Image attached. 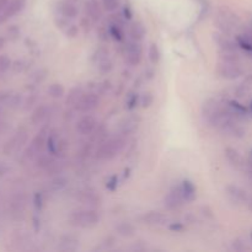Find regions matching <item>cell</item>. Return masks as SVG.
<instances>
[{
	"label": "cell",
	"mask_w": 252,
	"mask_h": 252,
	"mask_svg": "<svg viewBox=\"0 0 252 252\" xmlns=\"http://www.w3.org/2000/svg\"><path fill=\"white\" fill-rule=\"evenodd\" d=\"M126 144H127V139L122 134L115 135L110 139H105L96 149L95 158L97 160H101V161L112 160L113 158L117 157L125 149Z\"/></svg>",
	"instance_id": "1"
},
{
	"label": "cell",
	"mask_w": 252,
	"mask_h": 252,
	"mask_svg": "<svg viewBox=\"0 0 252 252\" xmlns=\"http://www.w3.org/2000/svg\"><path fill=\"white\" fill-rule=\"evenodd\" d=\"M69 221L71 225L78 226V228H94L100 221V214L93 208L78 209V211L71 212V214L69 216Z\"/></svg>",
	"instance_id": "2"
},
{
	"label": "cell",
	"mask_w": 252,
	"mask_h": 252,
	"mask_svg": "<svg viewBox=\"0 0 252 252\" xmlns=\"http://www.w3.org/2000/svg\"><path fill=\"white\" fill-rule=\"evenodd\" d=\"M217 73L226 80H234L243 75V69L234 62H219L217 65Z\"/></svg>",
	"instance_id": "3"
},
{
	"label": "cell",
	"mask_w": 252,
	"mask_h": 252,
	"mask_svg": "<svg viewBox=\"0 0 252 252\" xmlns=\"http://www.w3.org/2000/svg\"><path fill=\"white\" fill-rule=\"evenodd\" d=\"M143 58V47L138 41L128 42L126 46V63L130 66L139 65Z\"/></svg>",
	"instance_id": "4"
},
{
	"label": "cell",
	"mask_w": 252,
	"mask_h": 252,
	"mask_svg": "<svg viewBox=\"0 0 252 252\" xmlns=\"http://www.w3.org/2000/svg\"><path fill=\"white\" fill-rule=\"evenodd\" d=\"M98 105H100V97H98V94L96 93L83 94L80 100L76 102L75 110L81 113H89L91 112V111L95 110V108H97Z\"/></svg>",
	"instance_id": "5"
},
{
	"label": "cell",
	"mask_w": 252,
	"mask_h": 252,
	"mask_svg": "<svg viewBox=\"0 0 252 252\" xmlns=\"http://www.w3.org/2000/svg\"><path fill=\"white\" fill-rule=\"evenodd\" d=\"M186 203L184 198V194H182L181 191V186H175L169 193L165 196L164 198V204L167 209L170 211H175V209H179L181 208L184 204Z\"/></svg>",
	"instance_id": "6"
},
{
	"label": "cell",
	"mask_w": 252,
	"mask_h": 252,
	"mask_svg": "<svg viewBox=\"0 0 252 252\" xmlns=\"http://www.w3.org/2000/svg\"><path fill=\"white\" fill-rule=\"evenodd\" d=\"M233 14H231L229 10H219L218 15L214 19V24L217 25V27L219 29V31L224 32V33H229L231 31V27H233L234 21H233Z\"/></svg>",
	"instance_id": "7"
},
{
	"label": "cell",
	"mask_w": 252,
	"mask_h": 252,
	"mask_svg": "<svg viewBox=\"0 0 252 252\" xmlns=\"http://www.w3.org/2000/svg\"><path fill=\"white\" fill-rule=\"evenodd\" d=\"M142 221L147 225L150 226H165L169 225L170 218L169 216L164 213H160V212H148L144 216L142 217Z\"/></svg>",
	"instance_id": "8"
},
{
	"label": "cell",
	"mask_w": 252,
	"mask_h": 252,
	"mask_svg": "<svg viewBox=\"0 0 252 252\" xmlns=\"http://www.w3.org/2000/svg\"><path fill=\"white\" fill-rule=\"evenodd\" d=\"M78 199L81 202V203L86 204V206L91 207V208L100 207L101 203H102V198H101L100 194H98L95 189H86L79 192Z\"/></svg>",
	"instance_id": "9"
},
{
	"label": "cell",
	"mask_w": 252,
	"mask_h": 252,
	"mask_svg": "<svg viewBox=\"0 0 252 252\" xmlns=\"http://www.w3.org/2000/svg\"><path fill=\"white\" fill-rule=\"evenodd\" d=\"M97 120L91 115H85L81 117L76 123V130L81 135H90L91 133L95 132L97 127Z\"/></svg>",
	"instance_id": "10"
},
{
	"label": "cell",
	"mask_w": 252,
	"mask_h": 252,
	"mask_svg": "<svg viewBox=\"0 0 252 252\" xmlns=\"http://www.w3.org/2000/svg\"><path fill=\"white\" fill-rule=\"evenodd\" d=\"M139 123L140 118L138 116H128V117L123 118L120 123V127H118L120 134L125 135V137L133 134L139 127Z\"/></svg>",
	"instance_id": "11"
},
{
	"label": "cell",
	"mask_w": 252,
	"mask_h": 252,
	"mask_svg": "<svg viewBox=\"0 0 252 252\" xmlns=\"http://www.w3.org/2000/svg\"><path fill=\"white\" fill-rule=\"evenodd\" d=\"M26 139H27L26 130L25 129L19 130V132L16 133V135H14V137H12L11 139H10L6 144H5L4 153L6 155H9V154H11L12 152H15L16 149H20V148H21L22 145L26 143Z\"/></svg>",
	"instance_id": "12"
},
{
	"label": "cell",
	"mask_w": 252,
	"mask_h": 252,
	"mask_svg": "<svg viewBox=\"0 0 252 252\" xmlns=\"http://www.w3.org/2000/svg\"><path fill=\"white\" fill-rule=\"evenodd\" d=\"M223 106V103L216 97H211L206 101V102L202 105V117L208 122L217 112H218L219 108Z\"/></svg>",
	"instance_id": "13"
},
{
	"label": "cell",
	"mask_w": 252,
	"mask_h": 252,
	"mask_svg": "<svg viewBox=\"0 0 252 252\" xmlns=\"http://www.w3.org/2000/svg\"><path fill=\"white\" fill-rule=\"evenodd\" d=\"M79 249V240L73 235L62 236L58 244V250L62 252H74Z\"/></svg>",
	"instance_id": "14"
},
{
	"label": "cell",
	"mask_w": 252,
	"mask_h": 252,
	"mask_svg": "<svg viewBox=\"0 0 252 252\" xmlns=\"http://www.w3.org/2000/svg\"><path fill=\"white\" fill-rule=\"evenodd\" d=\"M86 15L93 22H98L102 17V9L97 0H89L85 5Z\"/></svg>",
	"instance_id": "15"
},
{
	"label": "cell",
	"mask_w": 252,
	"mask_h": 252,
	"mask_svg": "<svg viewBox=\"0 0 252 252\" xmlns=\"http://www.w3.org/2000/svg\"><path fill=\"white\" fill-rule=\"evenodd\" d=\"M58 9L62 16L66 19H75L78 16V9L70 0H62L58 4Z\"/></svg>",
	"instance_id": "16"
},
{
	"label": "cell",
	"mask_w": 252,
	"mask_h": 252,
	"mask_svg": "<svg viewBox=\"0 0 252 252\" xmlns=\"http://www.w3.org/2000/svg\"><path fill=\"white\" fill-rule=\"evenodd\" d=\"M26 6V0H10V2L7 4V6L5 7V10L2 11L5 19H9V17L15 16V15L19 14L20 11L24 10V7Z\"/></svg>",
	"instance_id": "17"
},
{
	"label": "cell",
	"mask_w": 252,
	"mask_h": 252,
	"mask_svg": "<svg viewBox=\"0 0 252 252\" xmlns=\"http://www.w3.org/2000/svg\"><path fill=\"white\" fill-rule=\"evenodd\" d=\"M21 96L19 94L11 93V91H5V93H0V103L6 105L9 107H17L21 105Z\"/></svg>",
	"instance_id": "18"
},
{
	"label": "cell",
	"mask_w": 252,
	"mask_h": 252,
	"mask_svg": "<svg viewBox=\"0 0 252 252\" xmlns=\"http://www.w3.org/2000/svg\"><path fill=\"white\" fill-rule=\"evenodd\" d=\"M180 186H181L182 194H184V198L187 203H189V202H193L194 199H196L197 189H196V186H194L193 182L189 181V180H184Z\"/></svg>",
	"instance_id": "19"
},
{
	"label": "cell",
	"mask_w": 252,
	"mask_h": 252,
	"mask_svg": "<svg viewBox=\"0 0 252 252\" xmlns=\"http://www.w3.org/2000/svg\"><path fill=\"white\" fill-rule=\"evenodd\" d=\"M213 39L216 41V43L218 44L219 52H235L236 51V44L233 43L231 41H229L228 38L223 36L220 33H213Z\"/></svg>",
	"instance_id": "20"
},
{
	"label": "cell",
	"mask_w": 252,
	"mask_h": 252,
	"mask_svg": "<svg viewBox=\"0 0 252 252\" xmlns=\"http://www.w3.org/2000/svg\"><path fill=\"white\" fill-rule=\"evenodd\" d=\"M224 154H225V158L228 159V161L233 165L234 167L239 169V167L244 166V160L243 157L240 155V153L238 150H235L234 148H226L224 150Z\"/></svg>",
	"instance_id": "21"
},
{
	"label": "cell",
	"mask_w": 252,
	"mask_h": 252,
	"mask_svg": "<svg viewBox=\"0 0 252 252\" xmlns=\"http://www.w3.org/2000/svg\"><path fill=\"white\" fill-rule=\"evenodd\" d=\"M145 33H147V30H145V26L143 25V22L135 21L130 25L129 34H130V38H132L133 41L140 42L143 38H144Z\"/></svg>",
	"instance_id": "22"
},
{
	"label": "cell",
	"mask_w": 252,
	"mask_h": 252,
	"mask_svg": "<svg viewBox=\"0 0 252 252\" xmlns=\"http://www.w3.org/2000/svg\"><path fill=\"white\" fill-rule=\"evenodd\" d=\"M48 112H49V110L46 105H41V106H38V107L34 108V111L32 112V115H31L32 125H34V126L41 125V123L47 118Z\"/></svg>",
	"instance_id": "23"
},
{
	"label": "cell",
	"mask_w": 252,
	"mask_h": 252,
	"mask_svg": "<svg viewBox=\"0 0 252 252\" xmlns=\"http://www.w3.org/2000/svg\"><path fill=\"white\" fill-rule=\"evenodd\" d=\"M84 91L81 86H74L69 90L68 95H66L65 98V105L66 106H75L76 102L80 100V97L83 96Z\"/></svg>",
	"instance_id": "24"
},
{
	"label": "cell",
	"mask_w": 252,
	"mask_h": 252,
	"mask_svg": "<svg viewBox=\"0 0 252 252\" xmlns=\"http://www.w3.org/2000/svg\"><path fill=\"white\" fill-rule=\"evenodd\" d=\"M115 231L117 235L122 238H132L135 235V228L129 223H121L115 228Z\"/></svg>",
	"instance_id": "25"
},
{
	"label": "cell",
	"mask_w": 252,
	"mask_h": 252,
	"mask_svg": "<svg viewBox=\"0 0 252 252\" xmlns=\"http://www.w3.org/2000/svg\"><path fill=\"white\" fill-rule=\"evenodd\" d=\"M226 191H228V194L233 199L238 202H246L248 201V194L246 192H244L243 189H239L236 186H228L226 187Z\"/></svg>",
	"instance_id": "26"
},
{
	"label": "cell",
	"mask_w": 252,
	"mask_h": 252,
	"mask_svg": "<svg viewBox=\"0 0 252 252\" xmlns=\"http://www.w3.org/2000/svg\"><path fill=\"white\" fill-rule=\"evenodd\" d=\"M66 185H68V179H66V177L57 176L51 181V184H49V189H51L53 192H59L62 191V189H65Z\"/></svg>",
	"instance_id": "27"
},
{
	"label": "cell",
	"mask_w": 252,
	"mask_h": 252,
	"mask_svg": "<svg viewBox=\"0 0 252 252\" xmlns=\"http://www.w3.org/2000/svg\"><path fill=\"white\" fill-rule=\"evenodd\" d=\"M58 144L59 140L57 139V137L54 135V133H49L48 137H47V150H48L49 155H53V157H57V150H58Z\"/></svg>",
	"instance_id": "28"
},
{
	"label": "cell",
	"mask_w": 252,
	"mask_h": 252,
	"mask_svg": "<svg viewBox=\"0 0 252 252\" xmlns=\"http://www.w3.org/2000/svg\"><path fill=\"white\" fill-rule=\"evenodd\" d=\"M148 58H149L150 63L154 64V65H157L160 62V59H161V53H160L159 47L155 43H150L149 49H148Z\"/></svg>",
	"instance_id": "29"
},
{
	"label": "cell",
	"mask_w": 252,
	"mask_h": 252,
	"mask_svg": "<svg viewBox=\"0 0 252 252\" xmlns=\"http://www.w3.org/2000/svg\"><path fill=\"white\" fill-rule=\"evenodd\" d=\"M108 32H110V37L117 42H122L125 39V33H123V27L118 26V25L110 24L108 25Z\"/></svg>",
	"instance_id": "30"
},
{
	"label": "cell",
	"mask_w": 252,
	"mask_h": 252,
	"mask_svg": "<svg viewBox=\"0 0 252 252\" xmlns=\"http://www.w3.org/2000/svg\"><path fill=\"white\" fill-rule=\"evenodd\" d=\"M48 95L53 98H61L65 95V89L62 84L53 83L48 88Z\"/></svg>",
	"instance_id": "31"
},
{
	"label": "cell",
	"mask_w": 252,
	"mask_h": 252,
	"mask_svg": "<svg viewBox=\"0 0 252 252\" xmlns=\"http://www.w3.org/2000/svg\"><path fill=\"white\" fill-rule=\"evenodd\" d=\"M251 90H252V75L248 76V78H246L245 80L238 86V89H236V95H238L239 97H243V96H245L246 94L250 93Z\"/></svg>",
	"instance_id": "32"
},
{
	"label": "cell",
	"mask_w": 252,
	"mask_h": 252,
	"mask_svg": "<svg viewBox=\"0 0 252 252\" xmlns=\"http://www.w3.org/2000/svg\"><path fill=\"white\" fill-rule=\"evenodd\" d=\"M112 69H113V63L110 58L103 59V61H101L100 63H98V71H100V74H102V75H106V74L111 73Z\"/></svg>",
	"instance_id": "33"
},
{
	"label": "cell",
	"mask_w": 252,
	"mask_h": 252,
	"mask_svg": "<svg viewBox=\"0 0 252 252\" xmlns=\"http://www.w3.org/2000/svg\"><path fill=\"white\" fill-rule=\"evenodd\" d=\"M108 58V49L106 47H100V48L96 49L93 54V62H96V63H100L103 59Z\"/></svg>",
	"instance_id": "34"
},
{
	"label": "cell",
	"mask_w": 252,
	"mask_h": 252,
	"mask_svg": "<svg viewBox=\"0 0 252 252\" xmlns=\"http://www.w3.org/2000/svg\"><path fill=\"white\" fill-rule=\"evenodd\" d=\"M138 101H139V96H138V94L130 93L129 95H128L127 100H126V108L129 111L134 110L138 105Z\"/></svg>",
	"instance_id": "35"
},
{
	"label": "cell",
	"mask_w": 252,
	"mask_h": 252,
	"mask_svg": "<svg viewBox=\"0 0 252 252\" xmlns=\"http://www.w3.org/2000/svg\"><path fill=\"white\" fill-rule=\"evenodd\" d=\"M103 9L108 12H115L120 6V1L118 0H102Z\"/></svg>",
	"instance_id": "36"
},
{
	"label": "cell",
	"mask_w": 252,
	"mask_h": 252,
	"mask_svg": "<svg viewBox=\"0 0 252 252\" xmlns=\"http://www.w3.org/2000/svg\"><path fill=\"white\" fill-rule=\"evenodd\" d=\"M111 89H112V83H111L110 80H103L102 83L98 84L97 88H96V90H97L98 95L103 96V95H106V94H107Z\"/></svg>",
	"instance_id": "37"
},
{
	"label": "cell",
	"mask_w": 252,
	"mask_h": 252,
	"mask_svg": "<svg viewBox=\"0 0 252 252\" xmlns=\"http://www.w3.org/2000/svg\"><path fill=\"white\" fill-rule=\"evenodd\" d=\"M12 63H11V59L9 58L7 56H0V74L5 73V71L9 70L11 68Z\"/></svg>",
	"instance_id": "38"
},
{
	"label": "cell",
	"mask_w": 252,
	"mask_h": 252,
	"mask_svg": "<svg viewBox=\"0 0 252 252\" xmlns=\"http://www.w3.org/2000/svg\"><path fill=\"white\" fill-rule=\"evenodd\" d=\"M153 102H154V96H153L152 93H145L140 98V103H142L143 108H149L153 105Z\"/></svg>",
	"instance_id": "39"
},
{
	"label": "cell",
	"mask_w": 252,
	"mask_h": 252,
	"mask_svg": "<svg viewBox=\"0 0 252 252\" xmlns=\"http://www.w3.org/2000/svg\"><path fill=\"white\" fill-rule=\"evenodd\" d=\"M118 187V176L117 175H112L110 179L106 182V189L110 192H115Z\"/></svg>",
	"instance_id": "40"
},
{
	"label": "cell",
	"mask_w": 252,
	"mask_h": 252,
	"mask_svg": "<svg viewBox=\"0 0 252 252\" xmlns=\"http://www.w3.org/2000/svg\"><path fill=\"white\" fill-rule=\"evenodd\" d=\"M97 37L101 42H107L110 38V32H108V26H100L97 29Z\"/></svg>",
	"instance_id": "41"
},
{
	"label": "cell",
	"mask_w": 252,
	"mask_h": 252,
	"mask_svg": "<svg viewBox=\"0 0 252 252\" xmlns=\"http://www.w3.org/2000/svg\"><path fill=\"white\" fill-rule=\"evenodd\" d=\"M64 33H65V36L68 37V38H75L79 33V27L73 24L69 25V26L64 30Z\"/></svg>",
	"instance_id": "42"
},
{
	"label": "cell",
	"mask_w": 252,
	"mask_h": 252,
	"mask_svg": "<svg viewBox=\"0 0 252 252\" xmlns=\"http://www.w3.org/2000/svg\"><path fill=\"white\" fill-rule=\"evenodd\" d=\"M127 20L123 17V15H111L110 16V24H115V25H118V26L121 27H125V24Z\"/></svg>",
	"instance_id": "43"
},
{
	"label": "cell",
	"mask_w": 252,
	"mask_h": 252,
	"mask_svg": "<svg viewBox=\"0 0 252 252\" xmlns=\"http://www.w3.org/2000/svg\"><path fill=\"white\" fill-rule=\"evenodd\" d=\"M33 204H34V208H36L37 211H41V209L43 208V196H42L39 192H37V193L34 194Z\"/></svg>",
	"instance_id": "44"
},
{
	"label": "cell",
	"mask_w": 252,
	"mask_h": 252,
	"mask_svg": "<svg viewBox=\"0 0 252 252\" xmlns=\"http://www.w3.org/2000/svg\"><path fill=\"white\" fill-rule=\"evenodd\" d=\"M90 153H91V143H88V144H85L83 148H81L80 157L83 158V159H86V158H89Z\"/></svg>",
	"instance_id": "45"
},
{
	"label": "cell",
	"mask_w": 252,
	"mask_h": 252,
	"mask_svg": "<svg viewBox=\"0 0 252 252\" xmlns=\"http://www.w3.org/2000/svg\"><path fill=\"white\" fill-rule=\"evenodd\" d=\"M36 101H37V96H34V95H30L29 96V98H27L26 100V102H25V110H29V108H31L32 106L34 105V103H36Z\"/></svg>",
	"instance_id": "46"
},
{
	"label": "cell",
	"mask_w": 252,
	"mask_h": 252,
	"mask_svg": "<svg viewBox=\"0 0 252 252\" xmlns=\"http://www.w3.org/2000/svg\"><path fill=\"white\" fill-rule=\"evenodd\" d=\"M184 224L182 223H171L169 224V229L171 231H175V233H180V231L184 230Z\"/></svg>",
	"instance_id": "47"
},
{
	"label": "cell",
	"mask_w": 252,
	"mask_h": 252,
	"mask_svg": "<svg viewBox=\"0 0 252 252\" xmlns=\"http://www.w3.org/2000/svg\"><path fill=\"white\" fill-rule=\"evenodd\" d=\"M56 25H57V27H59V29H62V30H65L66 27L69 26L68 19H66V17H63V19H59V20H57V21H56Z\"/></svg>",
	"instance_id": "48"
},
{
	"label": "cell",
	"mask_w": 252,
	"mask_h": 252,
	"mask_svg": "<svg viewBox=\"0 0 252 252\" xmlns=\"http://www.w3.org/2000/svg\"><path fill=\"white\" fill-rule=\"evenodd\" d=\"M123 17H125L126 20H130L133 16V12H132V9H130L129 5H126L125 7H123Z\"/></svg>",
	"instance_id": "49"
},
{
	"label": "cell",
	"mask_w": 252,
	"mask_h": 252,
	"mask_svg": "<svg viewBox=\"0 0 252 252\" xmlns=\"http://www.w3.org/2000/svg\"><path fill=\"white\" fill-rule=\"evenodd\" d=\"M113 244H115V239H113L112 236H110V238H107L102 243V248L103 249H108V248H110V246H112Z\"/></svg>",
	"instance_id": "50"
},
{
	"label": "cell",
	"mask_w": 252,
	"mask_h": 252,
	"mask_svg": "<svg viewBox=\"0 0 252 252\" xmlns=\"http://www.w3.org/2000/svg\"><path fill=\"white\" fill-rule=\"evenodd\" d=\"M81 26H83V29H84V32H89V29H90V22L88 21V17H85V19H83L81 20Z\"/></svg>",
	"instance_id": "51"
},
{
	"label": "cell",
	"mask_w": 252,
	"mask_h": 252,
	"mask_svg": "<svg viewBox=\"0 0 252 252\" xmlns=\"http://www.w3.org/2000/svg\"><path fill=\"white\" fill-rule=\"evenodd\" d=\"M10 2V0H0V12H2L5 10V7L7 6V4Z\"/></svg>",
	"instance_id": "52"
},
{
	"label": "cell",
	"mask_w": 252,
	"mask_h": 252,
	"mask_svg": "<svg viewBox=\"0 0 252 252\" xmlns=\"http://www.w3.org/2000/svg\"><path fill=\"white\" fill-rule=\"evenodd\" d=\"M5 43H6V38L5 37H0V49L5 46Z\"/></svg>",
	"instance_id": "53"
},
{
	"label": "cell",
	"mask_w": 252,
	"mask_h": 252,
	"mask_svg": "<svg viewBox=\"0 0 252 252\" xmlns=\"http://www.w3.org/2000/svg\"><path fill=\"white\" fill-rule=\"evenodd\" d=\"M153 74H154V73H153V70H147V71H145V76L148 75V79H153Z\"/></svg>",
	"instance_id": "54"
},
{
	"label": "cell",
	"mask_w": 252,
	"mask_h": 252,
	"mask_svg": "<svg viewBox=\"0 0 252 252\" xmlns=\"http://www.w3.org/2000/svg\"><path fill=\"white\" fill-rule=\"evenodd\" d=\"M123 75H125V78L129 79V78H130V71H127V70H125V71H123Z\"/></svg>",
	"instance_id": "55"
},
{
	"label": "cell",
	"mask_w": 252,
	"mask_h": 252,
	"mask_svg": "<svg viewBox=\"0 0 252 252\" xmlns=\"http://www.w3.org/2000/svg\"><path fill=\"white\" fill-rule=\"evenodd\" d=\"M5 17H4V15H2V12H0V24H1V22H4L5 21Z\"/></svg>",
	"instance_id": "56"
},
{
	"label": "cell",
	"mask_w": 252,
	"mask_h": 252,
	"mask_svg": "<svg viewBox=\"0 0 252 252\" xmlns=\"http://www.w3.org/2000/svg\"><path fill=\"white\" fill-rule=\"evenodd\" d=\"M250 108H251V112H252V101H251V106H250Z\"/></svg>",
	"instance_id": "57"
},
{
	"label": "cell",
	"mask_w": 252,
	"mask_h": 252,
	"mask_svg": "<svg viewBox=\"0 0 252 252\" xmlns=\"http://www.w3.org/2000/svg\"><path fill=\"white\" fill-rule=\"evenodd\" d=\"M251 239H252V233H251Z\"/></svg>",
	"instance_id": "58"
}]
</instances>
